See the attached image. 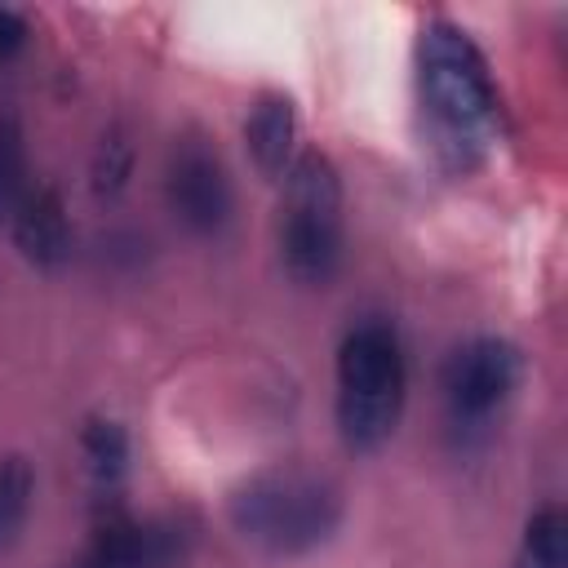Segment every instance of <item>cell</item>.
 Masks as SVG:
<instances>
[{
    "mask_svg": "<svg viewBox=\"0 0 568 568\" xmlns=\"http://www.w3.org/2000/svg\"><path fill=\"white\" fill-rule=\"evenodd\" d=\"M404 346L390 324L364 320L337 346V426L359 453L382 448L404 413Z\"/></svg>",
    "mask_w": 568,
    "mask_h": 568,
    "instance_id": "obj_3",
    "label": "cell"
},
{
    "mask_svg": "<svg viewBox=\"0 0 568 568\" xmlns=\"http://www.w3.org/2000/svg\"><path fill=\"white\" fill-rule=\"evenodd\" d=\"M164 191H169L173 213L191 231H200V235L222 231L226 217H231V178H226V164L213 151V142L200 138V133H186V138L173 142L169 169H164Z\"/></svg>",
    "mask_w": 568,
    "mask_h": 568,
    "instance_id": "obj_5",
    "label": "cell"
},
{
    "mask_svg": "<svg viewBox=\"0 0 568 568\" xmlns=\"http://www.w3.org/2000/svg\"><path fill=\"white\" fill-rule=\"evenodd\" d=\"M9 235H13V248L31 266H44V271L62 266L71 257V222H67L58 186H49V182L27 186L9 213Z\"/></svg>",
    "mask_w": 568,
    "mask_h": 568,
    "instance_id": "obj_7",
    "label": "cell"
},
{
    "mask_svg": "<svg viewBox=\"0 0 568 568\" xmlns=\"http://www.w3.org/2000/svg\"><path fill=\"white\" fill-rule=\"evenodd\" d=\"M417 89L439 160L457 173L475 169L497 142L501 98L479 44L457 22L435 18L417 31Z\"/></svg>",
    "mask_w": 568,
    "mask_h": 568,
    "instance_id": "obj_1",
    "label": "cell"
},
{
    "mask_svg": "<svg viewBox=\"0 0 568 568\" xmlns=\"http://www.w3.org/2000/svg\"><path fill=\"white\" fill-rule=\"evenodd\" d=\"M524 377V355L506 337H475L466 342L448 368H444V390L457 417H488L497 404L510 399V390Z\"/></svg>",
    "mask_w": 568,
    "mask_h": 568,
    "instance_id": "obj_6",
    "label": "cell"
},
{
    "mask_svg": "<svg viewBox=\"0 0 568 568\" xmlns=\"http://www.w3.org/2000/svg\"><path fill=\"white\" fill-rule=\"evenodd\" d=\"M129 173H133V133L124 124H111L98 138V151H93V164H89L93 191L98 195H120Z\"/></svg>",
    "mask_w": 568,
    "mask_h": 568,
    "instance_id": "obj_11",
    "label": "cell"
},
{
    "mask_svg": "<svg viewBox=\"0 0 568 568\" xmlns=\"http://www.w3.org/2000/svg\"><path fill=\"white\" fill-rule=\"evenodd\" d=\"M27 151L13 120H0V213H13V204L27 191Z\"/></svg>",
    "mask_w": 568,
    "mask_h": 568,
    "instance_id": "obj_13",
    "label": "cell"
},
{
    "mask_svg": "<svg viewBox=\"0 0 568 568\" xmlns=\"http://www.w3.org/2000/svg\"><path fill=\"white\" fill-rule=\"evenodd\" d=\"M248 155L262 169V178H284L297 146V111L288 93H262L244 120Z\"/></svg>",
    "mask_w": 568,
    "mask_h": 568,
    "instance_id": "obj_8",
    "label": "cell"
},
{
    "mask_svg": "<svg viewBox=\"0 0 568 568\" xmlns=\"http://www.w3.org/2000/svg\"><path fill=\"white\" fill-rule=\"evenodd\" d=\"M564 564H568V519L555 501H546L524 524L519 568H564Z\"/></svg>",
    "mask_w": 568,
    "mask_h": 568,
    "instance_id": "obj_9",
    "label": "cell"
},
{
    "mask_svg": "<svg viewBox=\"0 0 568 568\" xmlns=\"http://www.w3.org/2000/svg\"><path fill=\"white\" fill-rule=\"evenodd\" d=\"M280 248L297 284H328L342 262V178L324 151H302L288 164Z\"/></svg>",
    "mask_w": 568,
    "mask_h": 568,
    "instance_id": "obj_4",
    "label": "cell"
},
{
    "mask_svg": "<svg viewBox=\"0 0 568 568\" xmlns=\"http://www.w3.org/2000/svg\"><path fill=\"white\" fill-rule=\"evenodd\" d=\"M27 18L18 13V9H9V4H0V62L4 58H13L22 44H27Z\"/></svg>",
    "mask_w": 568,
    "mask_h": 568,
    "instance_id": "obj_14",
    "label": "cell"
},
{
    "mask_svg": "<svg viewBox=\"0 0 568 568\" xmlns=\"http://www.w3.org/2000/svg\"><path fill=\"white\" fill-rule=\"evenodd\" d=\"M31 493H36V470L27 457H4L0 462V546L22 528L27 510H31Z\"/></svg>",
    "mask_w": 568,
    "mask_h": 568,
    "instance_id": "obj_12",
    "label": "cell"
},
{
    "mask_svg": "<svg viewBox=\"0 0 568 568\" xmlns=\"http://www.w3.org/2000/svg\"><path fill=\"white\" fill-rule=\"evenodd\" d=\"M80 448L89 457V470L102 488H115V479L124 475V462H129V435L120 422L111 417H89L84 430H80Z\"/></svg>",
    "mask_w": 568,
    "mask_h": 568,
    "instance_id": "obj_10",
    "label": "cell"
},
{
    "mask_svg": "<svg viewBox=\"0 0 568 568\" xmlns=\"http://www.w3.org/2000/svg\"><path fill=\"white\" fill-rule=\"evenodd\" d=\"M231 524L271 555H306L337 532L342 493L320 470L275 466L231 493Z\"/></svg>",
    "mask_w": 568,
    "mask_h": 568,
    "instance_id": "obj_2",
    "label": "cell"
}]
</instances>
